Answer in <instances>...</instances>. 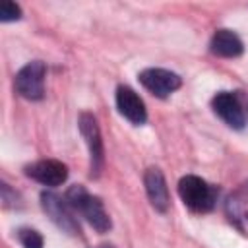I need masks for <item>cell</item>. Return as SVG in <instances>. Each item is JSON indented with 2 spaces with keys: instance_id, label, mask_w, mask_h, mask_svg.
I'll use <instances>...</instances> for the list:
<instances>
[{
  "instance_id": "8fae6325",
  "label": "cell",
  "mask_w": 248,
  "mask_h": 248,
  "mask_svg": "<svg viewBox=\"0 0 248 248\" xmlns=\"http://www.w3.org/2000/svg\"><path fill=\"white\" fill-rule=\"evenodd\" d=\"M242 48L244 46H242V41L238 39V35L229 29L215 31V35L211 39V50L225 58H234V56L242 54Z\"/></svg>"
},
{
  "instance_id": "52a82bcc",
  "label": "cell",
  "mask_w": 248,
  "mask_h": 248,
  "mask_svg": "<svg viewBox=\"0 0 248 248\" xmlns=\"http://www.w3.org/2000/svg\"><path fill=\"white\" fill-rule=\"evenodd\" d=\"M116 107H118V112L132 124H143L147 118L145 105L132 87L120 85L116 89Z\"/></svg>"
},
{
  "instance_id": "9c48e42d",
  "label": "cell",
  "mask_w": 248,
  "mask_h": 248,
  "mask_svg": "<svg viewBox=\"0 0 248 248\" xmlns=\"http://www.w3.org/2000/svg\"><path fill=\"white\" fill-rule=\"evenodd\" d=\"M143 182H145V192H147V198L151 202V205L165 213L169 209V188H167V180L163 176V172L159 169H147L145 170V176H143Z\"/></svg>"
},
{
  "instance_id": "30bf717a",
  "label": "cell",
  "mask_w": 248,
  "mask_h": 248,
  "mask_svg": "<svg viewBox=\"0 0 248 248\" xmlns=\"http://www.w3.org/2000/svg\"><path fill=\"white\" fill-rule=\"evenodd\" d=\"M41 200H43V209L50 215V219H52L58 227H62L64 231H68V232H72V234L78 231L76 221H74V217L70 215V209H68L70 203H64L58 196H54V194H50V192H45V194L41 196Z\"/></svg>"
},
{
  "instance_id": "ba28073f",
  "label": "cell",
  "mask_w": 248,
  "mask_h": 248,
  "mask_svg": "<svg viewBox=\"0 0 248 248\" xmlns=\"http://www.w3.org/2000/svg\"><path fill=\"white\" fill-rule=\"evenodd\" d=\"M213 110L231 126V128H236L240 130L244 126V110L238 103V99L232 95V93H227V91H221L213 97Z\"/></svg>"
},
{
  "instance_id": "4fadbf2b",
  "label": "cell",
  "mask_w": 248,
  "mask_h": 248,
  "mask_svg": "<svg viewBox=\"0 0 248 248\" xmlns=\"http://www.w3.org/2000/svg\"><path fill=\"white\" fill-rule=\"evenodd\" d=\"M19 17H21V10L17 4H14L10 0L0 2V21H16Z\"/></svg>"
},
{
  "instance_id": "3957f363",
  "label": "cell",
  "mask_w": 248,
  "mask_h": 248,
  "mask_svg": "<svg viewBox=\"0 0 248 248\" xmlns=\"http://www.w3.org/2000/svg\"><path fill=\"white\" fill-rule=\"evenodd\" d=\"M45 74H46V68L41 60L25 64L16 74V79H14L16 91L23 99H29V101L43 99V95H45Z\"/></svg>"
},
{
  "instance_id": "7a4b0ae2",
  "label": "cell",
  "mask_w": 248,
  "mask_h": 248,
  "mask_svg": "<svg viewBox=\"0 0 248 248\" xmlns=\"http://www.w3.org/2000/svg\"><path fill=\"white\" fill-rule=\"evenodd\" d=\"M178 194L182 202L192 209V211H209L215 205V188L209 186L203 178L186 174L178 182Z\"/></svg>"
},
{
  "instance_id": "6da1fadb",
  "label": "cell",
  "mask_w": 248,
  "mask_h": 248,
  "mask_svg": "<svg viewBox=\"0 0 248 248\" xmlns=\"http://www.w3.org/2000/svg\"><path fill=\"white\" fill-rule=\"evenodd\" d=\"M66 202L78 213L85 217V221L99 232H107L110 229V217L107 215L99 198L91 196L83 186H72L66 194Z\"/></svg>"
},
{
  "instance_id": "277c9868",
  "label": "cell",
  "mask_w": 248,
  "mask_h": 248,
  "mask_svg": "<svg viewBox=\"0 0 248 248\" xmlns=\"http://www.w3.org/2000/svg\"><path fill=\"white\" fill-rule=\"evenodd\" d=\"M140 81L145 89L155 93L157 97H167L172 91L180 87V78L178 74L163 68H147L140 74Z\"/></svg>"
},
{
  "instance_id": "8992f818",
  "label": "cell",
  "mask_w": 248,
  "mask_h": 248,
  "mask_svg": "<svg viewBox=\"0 0 248 248\" xmlns=\"http://www.w3.org/2000/svg\"><path fill=\"white\" fill-rule=\"evenodd\" d=\"M25 172L27 176H31L33 180L45 186H60L68 178V167L56 159H43V161L31 163L25 169Z\"/></svg>"
},
{
  "instance_id": "7c38bea8",
  "label": "cell",
  "mask_w": 248,
  "mask_h": 248,
  "mask_svg": "<svg viewBox=\"0 0 248 248\" xmlns=\"http://www.w3.org/2000/svg\"><path fill=\"white\" fill-rule=\"evenodd\" d=\"M17 238L23 248H43V236L35 229H19Z\"/></svg>"
},
{
  "instance_id": "5b68a950",
  "label": "cell",
  "mask_w": 248,
  "mask_h": 248,
  "mask_svg": "<svg viewBox=\"0 0 248 248\" xmlns=\"http://www.w3.org/2000/svg\"><path fill=\"white\" fill-rule=\"evenodd\" d=\"M79 132L85 138V143L89 147L91 174H97L103 165V141H101V132H99V126H97V120L93 114L83 112L79 116Z\"/></svg>"
},
{
  "instance_id": "5bb4252c",
  "label": "cell",
  "mask_w": 248,
  "mask_h": 248,
  "mask_svg": "<svg viewBox=\"0 0 248 248\" xmlns=\"http://www.w3.org/2000/svg\"><path fill=\"white\" fill-rule=\"evenodd\" d=\"M97 248H114V246H110V244H101V246H97Z\"/></svg>"
}]
</instances>
